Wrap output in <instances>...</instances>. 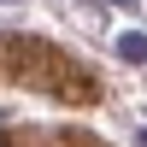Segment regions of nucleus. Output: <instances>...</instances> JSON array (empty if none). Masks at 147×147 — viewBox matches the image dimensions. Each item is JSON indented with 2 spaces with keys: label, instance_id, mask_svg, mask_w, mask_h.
Listing matches in <instances>:
<instances>
[{
  "label": "nucleus",
  "instance_id": "obj_1",
  "mask_svg": "<svg viewBox=\"0 0 147 147\" xmlns=\"http://www.w3.org/2000/svg\"><path fill=\"white\" fill-rule=\"evenodd\" d=\"M118 59H129V65H147V35H118Z\"/></svg>",
  "mask_w": 147,
  "mask_h": 147
},
{
  "label": "nucleus",
  "instance_id": "obj_2",
  "mask_svg": "<svg viewBox=\"0 0 147 147\" xmlns=\"http://www.w3.org/2000/svg\"><path fill=\"white\" fill-rule=\"evenodd\" d=\"M141 141H147V136H141Z\"/></svg>",
  "mask_w": 147,
  "mask_h": 147
}]
</instances>
